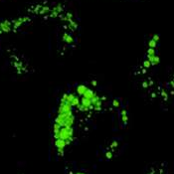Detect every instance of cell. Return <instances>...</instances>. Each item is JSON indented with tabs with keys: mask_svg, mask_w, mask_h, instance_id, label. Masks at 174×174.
<instances>
[{
	"mask_svg": "<svg viewBox=\"0 0 174 174\" xmlns=\"http://www.w3.org/2000/svg\"><path fill=\"white\" fill-rule=\"evenodd\" d=\"M147 60L151 63V66H156L160 62V59L157 55H153V56H147Z\"/></svg>",
	"mask_w": 174,
	"mask_h": 174,
	"instance_id": "6da1fadb",
	"label": "cell"
},
{
	"mask_svg": "<svg viewBox=\"0 0 174 174\" xmlns=\"http://www.w3.org/2000/svg\"><path fill=\"white\" fill-rule=\"evenodd\" d=\"M157 41H155L154 39H150L149 41H148V48H153V49H155L156 48V46H157Z\"/></svg>",
	"mask_w": 174,
	"mask_h": 174,
	"instance_id": "7a4b0ae2",
	"label": "cell"
},
{
	"mask_svg": "<svg viewBox=\"0 0 174 174\" xmlns=\"http://www.w3.org/2000/svg\"><path fill=\"white\" fill-rule=\"evenodd\" d=\"M64 41L66 42L67 44H71V43H73V37H71V36L68 34H65L64 35Z\"/></svg>",
	"mask_w": 174,
	"mask_h": 174,
	"instance_id": "3957f363",
	"label": "cell"
},
{
	"mask_svg": "<svg viewBox=\"0 0 174 174\" xmlns=\"http://www.w3.org/2000/svg\"><path fill=\"white\" fill-rule=\"evenodd\" d=\"M121 120L124 121V124H126L128 120V117H127V113L125 111H121Z\"/></svg>",
	"mask_w": 174,
	"mask_h": 174,
	"instance_id": "277c9868",
	"label": "cell"
},
{
	"mask_svg": "<svg viewBox=\"0 0 174 174\" xmlns=\"http://www.w3.org/2000/svg\"><path fill=\"white\" fill-rule=\"evenodd\" d=\"M153 55H156L155 54V49L148 48V50H147V56H153Z\"/></svg>",
	"mask_w": 174,
	"mask_h": 174,
	"instance_id": "5b68a950",
	"label": "cell"
},
{
	"mask_svg": "<svg viewBox=\"0 0 174 174\" xmlns=\"http://www.w3.org/2000/svg\"><path fill=\"white\" fill-rule=\"evenodd\" d=\"M150 66H151V63H150L148 60H146V61H144V62H143V67H144V68L148 69Z\"/></svg>",
	"mask_w": 174,
	"mask_h": 174,
	"instance_id": "8992f818",
	"label": "cell"
},
{
	"mask_svg": "<svg viewBox=\"0 0 174 174\" xmlns=\"http://www.w3.org/2000/svg\"><path fill=\"white\" fill-rule=\"evenodd\" d=\"M112 105H113V106H115V107H118L119 106V103L118 100H113L112 101Z\"/></svg>",
	"mask_w": 174,
	"mask_h": 174,
	"instance_id": "52a82bcc",
	"label": "cell"
},
{
	"mask_svg": "<svg viewBox=\"0 0 174 174\" xmlns=\"http://www.w3.org/2000/svg\"><path fill=\"white\" fill-rule=\"evenodd\" d=\"M73 174H85V173H82V172H77V173H73Z\"/></svg>",
	"mask_w": 174,
	"mask_h": 174,
	"instance_id": "ba28073f",
	"label": "cell"
}]
</instances>
